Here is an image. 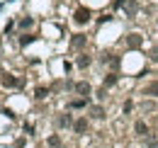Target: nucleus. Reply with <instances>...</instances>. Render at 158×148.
Listing matches in <instances>:
<instances>
[{
  "label": "nucleus",
  "instance_id": "nucleus-1",
  "mask_svg": "<svg viewBox=\"0 0 158 148\" xmlns=\"http://www.w3.org/2000/svg\"><path fill=\"white\" fill-rule=\"evenodd\" d=\"M90 17H93V15H90L88 7H78V10H76V22H78V24H85Z\"/></svg>",
  "mask_w": 158,
  "mask_h": 148
},
{
  "label": "nucleus",
  "instance_id": "nucleus-2",
  "mask_svg": "<svg viewBox=\"0 0 158 148\" xmlns=\"http://www.w3.org/2000/svg\"><path fill=\"white\" fill-rule=\"evenodd\" d=\"M127 46H129V49H139V46H141V37H139V34H129V37H127Z\"/></svg>",
  "mask_w": 158,
  "mask_h": 148
},
{
  "label": "nucleus",
  "instance_id": "nucleus-3",
  "mask_svg": "<svg viewBox=\"0 0 158 148\" xmlns=\"http://www.w3.org/2000/svg\"><path fill=\"white\" fill-rule=\"evenodd\" d=\"M134 131H136L139 136H146V134H148V126H146V121H136V124H134Z\"/></svg>",
  "mask_w": 158,
  "mask_h": 148
},
{
  "label": "nucleus",
  "instance_id": "nucleus-4",
  "mask_svg": "<svg viewBox=\"0 0 158 148\" xmlns=\"http://www.w3.org/2000/svg\"><path fill=\"white\" fill-rule=\"evenodd\" d=\"M73 129H76V134H83V131L88 129V119H78V121L73 124Z\"/></svg>",
  "mask_w": 158,
  "mask_h": 148
},
{
  "label": "nucleus",
  "instance_id": "nucleus-5",
  "mask_svg": "<svg viewBox=\"0 0 158 148\" xmlns=\"http://www.w3.org/2000/svg\"><path fill=\"white\" fill-rule=\"evenodd\" d=\"M76 92L78 95H88L90 92V85H88V83H78V85H76Z\"/></svg>",
  "mask_w": 158,
  "mask_h": 148
},
{
  "label": "nucleus",
  "instance_id": "nucleus-6",
  "mask_svg": "<svg viewBox=\"0 0 158 148\" xmlns=\"http://www.w3.org/2000/svg\"><path fill=\"white\" fill-rule=\"evenodd\" d=\"M83 44H85V34H76V37H73V46H76V49H80Z\"/></svg>",
  "mask_w": 158,
  "mask_h": 148
},
{
  "label": "nucleus",
  "instance_id": "nucleus-7",
  "mask_svg": "<svg viewBox=\"0 0 158 148\" xmlns=\"http://www.w3.org/2000/svg\"><path fill=\"white\" fill-rule=\"evenodd\" d=\"M143 95H158V83H151V85H146Z\"/></svg>",
  "mask_w": 158,
  "mask_h": 148
},
{
  "label": "nucleus",
  "instance_id": "nucleus-8",
  "mask_svg": "<svg viewBox=\"0 0 158 148\" xmlns=\"http://www.w3.org/2000/svg\"><path fill=\"white\" fill-rule=\"evenodd\" d=\"M2 85H10V88H12V85H20V80H17V78H10V75H7V78H2Z\"/></svg>",
  "mask_w": 158,
  "mask_h": 148
},
{
  "label": "nucleus",
  "instance_id": "nucleus-9",
  "mask_svg": "<svg viewBox=\"0 0 158 148\" xmlns=\"http://www.w3.org/2000/svg\"><path fill=\"white\" fill-rule=\"evenodd\" d=\"M78 66H80V68L90 66V56H80V58H78Z\"/></svg>",
  "mask_w": 158,
  "mask_h": 148
},
{
  "label": "nucleus",
  "instance_id": "nucleus-10",
  "mask_svg": "<svg viewBox=\"0 0 158 148\" xmlns=\"http://www.w3.org/2000/svg\"><path fill=\"white\" fill-rule=\"evenodd\" d=\"M93 117H95V119H102V117H105L102 107H93Z\"/></svg>",
  "mask_w": 158,
  "mask_h": 148
},
{
  "label": "nucleus",
  "instance_id": "nucleus-11",
  "mask_svg": "<svg viewBox=\"0 0 158 148\" xmlns=\"http://www.w3.org/2000/svg\"><path fill=\"white\" fill-rule=\"evenodd\" d=\"M114 83H117V75L114 73H110L107 78H105V85H114Z\"/></svg>",
  "mask_w": 158,
  "mask_h": 148
},
{
  "label": "nucleus",
  "instance_id": "nucleus-12",
  "mask_svg": "<svg viewBox=\"0 0 158 148\" xmlns=\"http://www.w3.org/2000/svg\"><path fill=\"white\" fill-rule=\"evenodd\" d=\"M46 95H49V90H46V88H37V97H39V100H44Z\"/></svg>",
  "mask_w": 158,
  "mask_h": 148
},
{
  "label": "nucleus",
  "instance_id": "nucleus-13",
  "mask_svg": "<svg viewBox=\"0 0 158 148\" xmlns=\"http://www.w3.org/2000/svg\"><path fill=\"white\" fill-rule=\"evenodd\" d=\"M59 124H61V126H68V124H71V117H68V114H66V117H61Z\"/></svg>",
  "mask_w": 158,
  "mask_h": 148
},
{
  "label": "nucleus",
  "instance_id": "nucleus-14",
  "mask_svg": "<svg viewBox=\"0 0 158 148\" xmlns=\"http://www.w3.org/2000/svg\"><path fill=\"white\" fill-rule=\"evenodd\" d=\"M71 107H76V109H78V107H85V100H76V102H71Z\"/></svg>",
  "mask_w": 158,
  "mask_h": 148
},
{
  "label": "nucleus",
  "instance_id": "nucleus-15",
  "mask_svg": "<svg viewBox=\"0 0 158 148\" xmlns=\"http://www.w3.org/2000/svg\"><path fill=\"white\" fill-rule=\"evenodd\" d=\"M20 24H22V27H24V29H27V27H32V17H24V19H22V22H20Z\"/></svg>",
  "mask_w": 158,
  "mask_h": 148
},
{
  "label": "nucleus",
  "instance_id": "nucleus-16",
  "mask_svg": "<svg viewBox=\"0 0 158 148\" xmlns=\"http://www.w3.org/2000/svg\"><path fill=\"white\" fill-rule=\"evenodd\" d=\"M32 39H34V37H29V34H24V37H22L20 41H22V44H29V41H32Z\"/></svg>",
  "mask_w": 158,
  "mask_h": 148
},
{
  "label": "nucleus",
  "instance_id": "nucleus-17",
  "mask_svg": "<svg viewBox=\"0 0 158 148\" xmlns=\"http://www.w3.org/2000/svg\"><path fill=\"white\" fill-rule=\"evenodd\" d=\"M151 58H153V61H156V63H158V46H156V49H153V51H151Z\"/></svg>",
  "mask_w": 158,
  "mask_h": 148
}]
</instances>
